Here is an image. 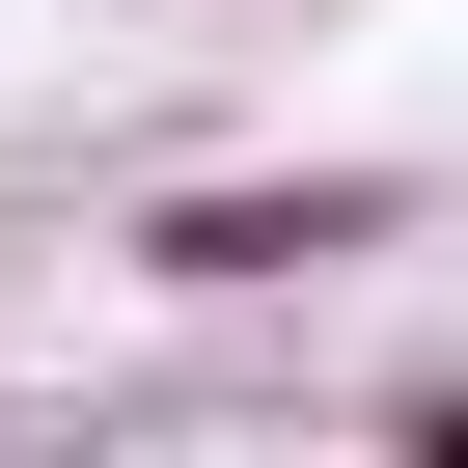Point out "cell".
Returning a JSON list of instances; mask_svg holds the SVG:
<instances>
[{
    "label": "cell",
    "instance_id": "obj_1",
    "mask_svg": "<svg viewBox=\"0 0 468 468\" xmlns=\"http://www.w3.org/2000/svg\"><path fill=\"white\" fill-rule=\"evenodd\" d=\"M331 249H386V165H220V193H165V220H138V276H193V303L331 276Z\"/></svg>",
    "mask_w": 468,
    "mask_h": 468
}]
</instances>
